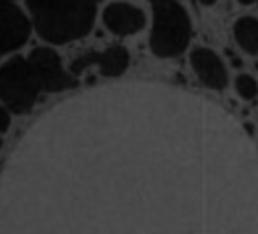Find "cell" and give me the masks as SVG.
<instances>
[{"label": "cell", "mask_w": 258, "mask_h": 234, "mask_svg": "<svg viewBox=\"0 0 258 234\" xmlns=\"http://www.w3.org/2000/svg\"><path fill=\"white\" fill-rule=\"evenodd\" d=\"M218 2V0H200V4L205 6V8H211V6H214Z\"/></svg>", "instance_id": "7c38bea8"}, {"label": "cell", "mask_w": 258, "mask_h": 234, "mask_svg": "<svg viewBox=\"0 0 258 234\" xmlns=\"http://www.w3.org/2000/svg\"><path fill=\"white\" fill-rule=\"evenodd\" d=\"M192 71L198 81L211 90H224L229 85V73L218 53L205 46H196L189 55Z\"/></svg>", "instance_id": "52a82bcc"}, {"label": "cell", "mask_w": 258, "mask_h": 234, "mask_svg": "<svg viewBox=\"0 0 258 234\" xmlns=\"http://www.w3.org/2000/svg\"><path fill=\"white\" fill-rule=\"evenodd\" d=\"M40 88L26 57L15 55L0 66V101L13 114H30Z\"/></svg>", "instance_id": "3957f363"}, {"label": "cell", "mask_w": 258, "mask_h": 234, "mask_svg": "<svg viewBox=\"0 0 258 234\" xmlns=\"http://www.w3.org/2000/svg\"><path fill=\"white\" fill-rule=\"evenodd\" d=\"M104 28L117 37L136 35L147 26V15L138 6L128 2H112L103 11Z\"/></svg>", "instance_id": "ba28073f"}, {"label": "cell", "mask_w": 258, "mask_h": 234, "mask_svg": "<svg viewBox=\"0 0 258 234\" xmlns=\"http://www.w3.org/2000/svg\"><path fill=\"white\" fill-rule=\"evenodd\" d=\"M26 8L31 28L50 44L86 37L97 17L95 0H26Z\"/></svg>", "instance_id": "6da1fadb"}, {"label": "cell", "mask_w": 258, "mask_h": 234, "mask_svg": "<svg viewBox=\"0 0 258 234\" xmlns=\"http://www.w3.org/2000/svg\"><path fill=\"white\" fill-rule=\"evenodd\" d=\"M234 90L243 101H254L258 97V81L253 75L240 73L234 79Z\"/></svg>", "instance_id": "30bf717a"}, {"label": "cell", "mask_w": 258, "mask_h": 234, "mask_svg": "<svg viewBox=\"0 0 258 234\" xmlns=\"http://www.w3.org/2000/svg\"><path fill=\"white\" fill-rule=\"evenodd\" d=\"M11 125V115H10V110L6 108V106L0 105V134H6L8 128Z\"/></svg>", "instance_id": "8fae6325"}, {"label": "cell", "mask_w": 258, "mask_h": 234, "mask_svg": "<svg viewBox=\"0 0 258 234\" xmlns=\"http://www.w3.org/2000/svg\"><path fill=\"white\" fill-rule=\"evenodd\" d=\"M152 10L150 51L159 59H174L190 44L192 22L179 0H149Z\"/></svg>", "instance_id": "7a4b0ae2"}, {"label": "cell", "mask_w": 258, "mask_h": 234, "mask_svg": "<svg viewBox=\"0 0 258 234\" xmlns=\"http://www.w3.org/2000/svg\"><path fill=\"white\" fill-rule=\"evenodd\" d=\"M0 150H2V139H0Z\"/></svg>", "instance_id": "5bb4252c"}, {"label": "cell", "mask_w": 258, "mask_h": 234, "mask_svg": "<svg viewBox=\"0 0 258 234\" xmlns=\"http://www.w3.org/2000/svg\"><path fill=\"white\" fill-rule=\"evenodd\" d=\"M236 2H240L242 6H253V4H258V0H236Z\"/></svg>", "instance_id": "4fadbf2b"}, {"label": "cell", "mask_w": 258, "mask_h": 234, "mask_svg": "<svg viewBox=\"0 0 258 234\" xmlns=\"http://www.w3.org/2000/svg\"><path fill=\"white\" fill-rule=\"evenodd\" d=\"M95 66L103 77H119L130 66V53L121 44L108 46L101 51H90L86 55H81L72 62L70 73L77 77L85 70Z\"/></svg>", "instance_id": "8992f818"}, {"label": "cell", "mask_w": 258, "mask_h": 234, "mask_svg": "<svg viewBox=\"0 0 258 234\" xmlns=\"http://www.w3.org/2000/svg\"><path fill=\"white\" fill-rule=\"evenodd\" d=\"M31 33L30 19L13 0H0V59L19 50Z\"/></svg>", "instance_id": "5b68a950"}, {"label": "cell", "mask_w": 258, "mask_h": 234, "mask_svg": "<svg viewBox=\"0 0 258 234\" xmlns=\"http://www.w3.org/2000/svg\"><path fill=\"white\" fill-rule=\"evenodd\" d=\"M233 37L240 50L247 55H258V19L240 17L233 26Z\"/></svg>", "instance_id": "9c48e42d"}, {"label": "cell", "mask_w": 258, "mask_h": 234, "mask_svg": "<svg viewBox=\"0 0 258 234\" xmlns=\"http://www.w3.org/2000/svg\"><path fill=\"white\" fill-rule=\"evenodd\" d=\"M40 94H59L77 86V77L66 70L59 53L51 48H35L26 57Z\"/></svg>", "instance_id": "277c9868"}]
</instances>
